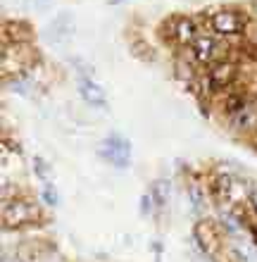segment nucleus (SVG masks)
Returning a JSON list of instances; mask_svg holds the SVG:
<instances>
[{
  "label": "nucleus",
  "mask_w": 257,
  "mask_h": 262,
  "mask_svg": "<svg viewBox=\"0 0 257 262\" xmlns=\"http://www.w3.org/2000/svg\"><path fill=\"white\" fill-rule=\"evenodd\" d=\"M193 36H195L193 21L181 19V21H179V29H176V38H179L181 43H188V41H193Z\"/></svg>",
  "instance_id": "obj_8"
},
{
  "label": "nucleus",
  "mask_w": 257,
  "mask_h": 262,
  "mask_svg": "<svg viewBox=\"0 0 257 262\" xmlns=\"http://www.w3.org/2000/svg\"><path fill=\"white\" fill-rule=\"evenodd\" d=\"M43 195H45V200H48V203H57V195L53 193L50 188H45V193H43Z\"/></svg>",
  "instance_id": "obj_11"
},
{
  "label": "nucleus",
  "mask_w": 257,
  "mask_h": 262,
  "mask_svg": "<svg viewBox=\"0 0 257 262\" xmlns=\"http://www.w3.org/2000/svg\"><path fill=\"white\" fill-rule=\"evenodd\" d=\"M79 91H81V96H84L86 103L98 105V107H105V105H107L105 91L100 89L93 79H88V76H81V79H79Z\"/></svg>",
  "instance_id": "obj_3"
},
{
  "label": "nucleus",
  "mask_w": 257,
  "mask_h": 262,
  "mask_svg": "<svg viewBox=\"0 0 257 262\" xmlns=\"http://www.w3.org/2000/svg\"><path fill=\"white\" fill-rule=\"evenodd\" d=\"M209 79H212L215 86H226V83L233 79V64H229V62L217 64V67L209 72Z\"/></svg>",
  "instance_id": "obj_7"
},
{
  "label": "nucleus",
  "mask_w": 257,
  "mask_h": 262,
  "mask_svg": "<svg viewBox=\"0 0 257 262\" xmlns=\"http://www.w3.org/2000/svg\"><path fill=\"white\" fill-rule=\"evenodd\" d=\"M155 188H157V198H160V205H162V203L167 200V193H165V188L167 186H165V181H157V186Z\"/></svg>",
  "instance_id": "obj_9"
},
{
  "label": "nucleus",
  "mask_w": 257,
  "mask_h": 262,
  "mask_svg": "<svg viewBox=\"0 0 257 262\" xmlns=\"http://www.w3.org/2000/svg\"><path fill=\"white\" fill-rule=\"evenodd\" d=\"M250 203H252V207H255V212H257V191H252V195H250Z\"/></svg>",
  "instance_id": "obj_12"
},
{
  "label": "nucleus",
  "mask_w": 257,
  "mask_h": 262,
  "mask_svg": "<svg viewBox=\"0 0 257 262\" xmlns=\"http://www.w3.org/2000/svg\"><path fill=\"white\" fill-rule=\"evenodd\" d=\"M50 31H55V41H67L74 34V19H72V14L69 12L57 14L55 21L50 24Z\"/></svg>",
  "instance_id": "obj_5"
},
{
  "label": "nucleus",
  "mask_w": 257,
  "mask_h": 262,
  "mask_svg": "<svg viewBox=\"0 0 257 262\" xmlns=\"http://www.w3.org/2000/svg\"><path fill=\"white\" fill-rule=\"evenodd\" d=\"M212 27L219 34H238L243 29V19L236 12H217L212 17Z\"/></svg>",
  "instance_id": "obj_4"
},
{
  "label": "nucleus",
  "mask_w": 257,
  "mask_h": 262,
  "mask_svg": "<svg viewBox=\"0 0 257 262\" xmlns=\"http://www.w3.org/2000/svg\"><path fill=\"white\" fill-rule=\"evenodd\" d=\"M193 50H195V57H198L200 62H207V60H212V55H215V41H212L209 36H200V38H195Z\"/></svg>",
  "instance_id": "obj_6"
},
{
  "label": "nucleus",
  "mask_w": 257,
  "mask_h": 262,
  "mask_svg": "<svg viewBox=\"0 0 257 262\" xmlns=\"http://www.w3.org/2000/svg\"><path fill=\"white\" fill-rule=\"evenodd\" d=\"M36 169H38V174H41L43 179L48 177V169H45V162H43V160H36Z\"/></svg>",
  "instance_id": "obj_10"
},
{
  "label": "nucleus",
  "mask_w": 257,
  "mask_h": 262,
  "mask_svg": "<svg viewBox=\"0 0 257 262\" xmlns=\"http://www.w3.org/2000/svg\"><path fill=\"white\" fill-rule=\"evenodd\" d=\"M103 155L110 160L112 165L126 167L129 165V155H131V145H129L126 138L112 134V136H107L103 141Z\"/></svg>",
  "instance_id": "obj_1"
},
{
  "label": "nucleus",
  "mask_w": 257,
  "mask_h": 262,
  "mask_svg": "<svg viewBox=\"0 0 257 262\" xmlns=\"http://www.w3.org/2000/svg\"><path fill=\"white\" fill-rule=\"evenodd\" d=\"M34 214H36V210L29 203H12V205L5 207L3 217H5L7 227H12V224H24V222L34 220Z\"/></svg>",
  "instance_id": "obj_2"
},
{
  "label": "nucleus",
  "mask_w": 257,
  "mask_h": 262,
  "mask_svg": "<svg viewBox=\"0 0 257 262\" xmlns=\"http://www.w3.org/2000/svg\"><path fill=\"white\" fill-rule=\"evenodd\" d=\"M31 3H36V5H48V0H31Z\"/></svg>",
  "instance_id": "obj_13"
}]
</instances>
